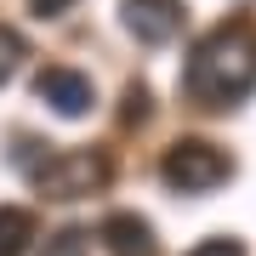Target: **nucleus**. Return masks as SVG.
Segmentation results:
<instances>
[{"instance_id": "1", "label": "nucleus", "mask_w": 256, "mask_h": 256, "mask_svg": "<svg viewBox=\"0 0 256 256\" xmlns=\"http://www.w3.org/2000/svg\"><path fill=\"white\" fill-rule=\"evenodd\" d=\"M182 86L205 108H234L256 92V23L250 18H222L216 28H205L200 46L188 52Z\"/></svg>"}, {"instance_id": "2", "label": "nucleus", "mask_w": 256, "mask_h": 256, "mask_svg": "<svg viewBox=\"0 0 256 256\" xmlns=\"http://www.w3.org/2000/svg\"><path fill=\"white\" fill-rule=\"evenodd\" d=\"M228 176H234V160L205 137H176L165 148V160H160V182L176 188V194H210Z\"/></svg>"}, {"instance_id": "3", "label": "nucleus", "mask_w": 256, "mask_h": 256, "mask_svg": "<svg viewBox=\"0 0 256 256\" xmlns=\"http://www.w3.org/2000/svg\"><path fill=\"white\" fill-rule=\"evenodd\" d=\"M108 154L102 148H63V154H46V165H34V188L46 200H86L108 182Z\"/></svg>"}, {"instance_id": "4", "label": "nucleus", "mask_w": 256, "mask_h": 256, "mask_svg": "<svg viewBox=\"0 0 256 256\" xmlns=\"http://www.w3.org/2000/svg\"><path fill=\"white\" fill-rule=\"evenodd\" d=\"M182 18H188L182 0H120V23H126V34L142 40V46L176 40L182 34Z\"/></svg>"}, {"instance_id": "5", "label": "nucleus", "mask_w": 256, "mask_h": 256, "mask_svg": "<svg viewBox=\"0 0 256 256\" xmlns=\"http://www.w3.org/2000/svg\"><path fill=\"white\" fill-rule=\"evenodd\" d=\"M34 97L46 102L52 114H63V120H80V114H92V80H86L80 68H63V63H52V68H40L34 74Z\"/></svg>"}, {"instance_id": "6", "label": "nucleus", "mask_w": 256, "mask_h": 256, "mask_svg": "<svg viewBox=\"0 0 256 256\" xmlns=\"http://www.w3.org/2000/svg\"><path fill=\"white\" fill-rule=\"evenodd\" d=\"M102 245H108V256H160L154 228H148L137 210H114L102 222Z\"/></svg>"}, {"instance_id": "7", "label": "nucleus", "mask_w": 256, "mask_h": 256, "mask_svg": "<svg viewBox=\"0 0 256 256\" xmlns=\"http://www.w3.org/2000/svg\"><path fill=\"white\" fill-rule=\"evenodd\" d=\"M34 245V216L23 205H0V256H28Z\"/></svg>"}, {"instance_id": "8", "label": "nucleus", "mask_w": 256, "mask_h": 256, "mask_svg": "<svg viewBox=\"0 0 256 256\" xmlns=\"http://www.w3.org/2000/svg\"><path fill=\"white\" fill-rule=\"evenodd\" d=\"M23 57H28V46H23V34H18V28H6V23H0V86H6L12 74L23 68Z\"/></svg>"}, {"instance_id": "9", "label": "nucleus", "mask_w": 256, "mask_h": 256, "mask_svg": "<svg viewBox=\"0 0 256 256\" xmlns=\"http://www.w3.org/2000/svg\"><path fill=\"white\" fill-rule=\"evenodd\" d=\"M86 250H92V234L86 228H57L46 239V256H86Z\"/></svg>"}, {"instance_id": "10", "label": "nucleus", "mask_w": 256, "mask_h": 256, "mask_svg": "<svg viewBox=\"0 0 256 256\" xmlns=\"http://www.w3.org/2000/svg\"><path fill=\"white\" fill-rule=\"evenodd\" d=\"M188 256H245V245H239V239H228V234H210V239H200Z\"/></svg>"}, {"instance_id": "11", "label": "nucleus", "mask_w": 256, "mask_h": 256, "mask_svg": "<svg viewBox=\"0 0 256 256\" xmlns=\"http://www.w3.org/2000/svg\"><path fill=\"white\" fill-rule=\"evenodd\" d=\"M142 114H148V92L131 86V92H126V120H142Z\"/></svg>"}, {"instance_id": "12", "label": "nucleus", "mask_w": 256, "mask_h": 256, "mask_svg": "<svg viewBox=\"0 0 256 256\" xmlns=\"http://www.w3.org/2000/svg\"><path fill=\"white\" fill-rule=\"evenodd\" d=\"M68 6H74V0H28V12H34V18H63Z\"/></svg>"}]
</instances>
